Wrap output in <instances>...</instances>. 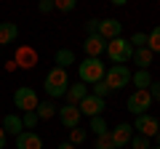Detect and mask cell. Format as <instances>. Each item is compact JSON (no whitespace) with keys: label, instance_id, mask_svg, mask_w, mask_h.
<instances>
[{"label":"cell","instance_id":"cb8c5ba5","mask_svg":"<svg viewBox=\"0 0 160 149\" xmlns=\"http://www.w3.org/2000/svg\"><path fill=\"white\" fill-rule=\"evenodd\" d=\"M91 131L96 136H102V133H109V125L104 123V117H91Z\"/></svg>","mask_w":160,"mask_h":149},{"label":"cell","instance_id":"4dcf8cb0","mask_svg":"<svg viewBox=\"0 0 160 149\" xmlns=\"http://www.w3.org/2000/svg\"><path fill=\"white\" fill-rule=\"evenodd\" d=\"M149 96H152V101H160V80H152V85L147 88Z\"/></svg>","mask_w":160,"mask_h":149},{"label":"cell","instance_id":"9c48e42d","mask_svg":"<svg viewBox=\"0 0 160 149\" xmlns=\"http://www.w3.org/2000/svg\"><path fill=\"white\" fill-rule=\"evenodd\" d=\"M78 109H80V115H86V117H102V112H104V99L88 93V96L78 104Z\"/></svg>","mask_w":160,"mask_h":149},{"label":"cell","instance_id":"83f0119b","mask_svg":"<svg viewBox=\"0 0 160 149\" xmlns=\"http://www.w3.org/2000/svg\"><path fill=\"white\" fill-rule=\"evenodd\" d=\"M91 93H93V96H99V99H104V96H107V93H109V85H107V83H93V88H91Z\"/></svg>","mask_w":160,"mask_h":149},{"label":"cell","instance_id":"30bf717a","mask_svg":"<svg viewBox=\"0 0 160 149\" xmlns=\"http://www.w3.org/2000/svg\"><path fill=\"white\" fill-rule=\"evenodd\" d=\"M120 32H123V24L118 22V19H99V37L102 40H115V37H120Z\"/></svg>","mask_w":160,"mask_h":149},{"label":"cell","instance_id":"d6986e66","mask_svg":"<svg viewBox=\"0 0 160 149\" xmlns=\"http://www.w3.org/2000/svg\"><path fill=\"white\" fill-rule=\"evenodd\" d=\"M131 83L136 85V91H147L152 85V74L149 69H139V72H131Z\"/></svg>","mask_w":160,"mask_h":149},{"label":"cell","instance_id":"6da1fadb","mask_svg":"<svg viewBox=\"0 0 160 149\" xmlns=\"http://www.w3.org/2000/svg\"><path fill=\"white\" fill-rule=\"evenodd\" d=\"M43 88H46V96L48 99H62L67 96V88H69V74L67 69L62 67H51L46 74V80H43Z\"/></svg>","mask_w":160,"mask_h":149},{"label":"cell","instance_id":"ffe728a7","mask_svg":"<svg viewBox=\"0 0 160 149\" xmlns=\"http://www.w3.org/2000/svg\"><path fill=\"white\" fill-rule=\"evenodd\" d=\"M56 104H53V101H48V99H46V101H40L38 104V109H35V115H38V120H51V117L53 115H56Z\"/></svg>","mask_w":160,"mask_h":149},{"label":"cell","instance_id":"f546056e","mask_svg":"<svg viewBox=\"0 0 160 149\" xmlns=\"http://www.w3.org/2000/svg\"><path fill=\"white\" fill-rule=\"evenodd\" d=\"M131 147H133V149H149V138H144V136H139V133H133Z\"/></svg>","mask_w":160,"mask_h":149},{"label":"cell","instance_id":"44dd1931","mask_svg":"<svg viewBox=\"0 0 160 149\" xmlns=\"http://www.w3.org/2000/svg\"><path fill=\"white\" fill-rule=\"evenodd\" d=\"M69 64H75V53L69 51V48H59V51H56V67L67 69Z\"/></svg>","mask_w":160,"mask_h":149},{"label":"cell","instance_id":"3957f363","mask_svg":"<svg viewBox=\"0 0 160 149\" xmlns=\"http://www.w3.org/2000/svg\"><path fill=\"white\" fill-rule=\"evenodd\" d=\"M104 51H107V56L112 59V64H128V61H131L133 48H131V43H128L126 37H115V40L107 43Z\"/></svg>","mask_w":160,"mask_h":149},{"label":"cell","instance_id":"d6a6232c","mask_svg":"<svg viewBox=\"0 0 160 149\" xmlns=\"http://www.w3.org/2000/svg\"><path fill=\"white\" fill-rule=\"evenodd\" d=\"M38 11H40V13H51V11H53V0H40Z\"/></svg>","mask_w":160,"mask_h":149},{"label":"cell","instance_id":"ba28073f","mask_svg":"<svg viewBox=\"0 0 160 149\" xmlns=\"http://www.w3.org/2000/svg\"><path fill=\"white\" fill-rule=\"evenodd\" d=\"M109 136H112L115 149H123V147H128L131 138H133V125L131 123H118V125L109 131Z\"/></svg>","mask_w":160,"mask_h":149},{"label":"cell","instance_id":"d590c367","mask_svg":"<svg viewBox=\"0 0 160 149\" xmlns=\"http://www.w3.org/2000/svg\"><path fill=\"white\" fill-rule=\"evenodd\" d=\"M155 147H160V131H158V136H155Z\"/></svg>","mask_w":160,"mask_h":149},{"label":"cell","instance_id":"7a4b0ae2","mask_svg":"<svg viewBox=\"0 0 160 149\" xmlns=\"http://www.w3.org/2000/svg\"><path fill=\"white\" fill-rule=\"evenodd\" d=\"M104 72H107V67H104L99 59H86V61L78 64V74H80V83H83V85L102 83L104 80Z\"/></svg>","mask_w":160,"mask_h":149},{"label":"cell","instance_id":"f1b7e54d","mask_svg":"<svg viewBox=\"0 0 160 149\" xmlns=\"http://www.w3.org/2000/svg\"><path fill=\"white\" fill-rule=\"evenodd\" d=\"M22 125L27 128V131L35 128V125H38V115H35V112H24V115H22Z\"/></svg>","mask_w":160,"mask_h":149},{"label":"cell","instance_id":"52a82bcc","mask_svg":"<svg viewBox=\"0 0 160 149\" xmlns=\"http://www.w3.org/2000/svg\"><path fill=\"white\" fill-rule=\"evenodd\" d=\"M149 107H152V96H149V91H133L131 96H128V112L131 115H147Z\"/></svg>","mask_w":160,"mask_h":149},{"label":"cell","instance_id":"1f68e13d","mask_svg":"<svg viewBox=\"0 0 160 149\" xmlns=\"http://www.w3.org/2000/svg\"><path fill=\"white\" fill-rule=\"evenodd\" d=\"M86 32H88V37L99 32V19H88V22H86Z\"/></svg>","mask_w":160,"mask_h":149},{"label":"cell","instance_id":"8992f818","mask_svg":"<svg viewBox=\"0 0 160 149\" xmlns=\"http://www.w3.org/2000/svg\"><path fill=\"white\" fill-rule=\"evenodd\" d=\"M133 131L139 133V136H144V138H155L158 136V131H160V117H155V115H139L136 120H133Z\"/></svg>","mask_w":160,"mask_h":149},{"label":"cell","instance_id":"8d00e7d4","mask_svg":"<svg viewBox=\"0 0 160 149\" xmlns=\"http://www.w3.org/2000/svg\"><path fill=\"white\" fill-rule=\"evenodd\" d=\"M149 149H160V147H149Z\"/></svg>","mask_w":160,"mask_h":149},{"label":"cell","instance_id":"484cf974","mask_svg":"<svg viewBox=\"0 0 160 149\" xmlns=\"http://www.w3.org/2000/svg\"><path fill=\"white\" fill-rule=\"evenodd\" d=\"M75 0H53V8H59V11H64V13H69V11H75Z\"/></svg>","mask_w":160,"mask_h":149},{"label":"cell","instance_id":"ac0fdd59","mask_svg":"<svg viewBox=\"0 0 160 149\" xmlns=\"http://www.w3.org/2000/svg\"><path fill=\"white\" fill-rule=\"evenodd\" d=\"M0 128H3L8 136H19V133L24 131L22 117H19V115H6V117H3V123H0Z\"/></svg>","mask_w":160,"mask_h":149},{"label":"cell","instance_id":"277c9868","mask_svg":"<svg viewBox=\"0 0 160 149\" xmlns=\"http://www.w3.org/2000/svg\"><path fill=\"white\" fill-rule=\"evenodd\" d=\"M104 83L109 85V91H120L131 83V69L126 64H112V67L104 72Z\"/></svg>","mask_w":160,"mask_h":149},{"label":"cell","instance_id":"e0dca14e","mask_svg":"<svg viewBox=\"0 0 160 149\" xmlns=\"http://www.w3.org/2000/svg\"><path fill=\"white\" fill-rule=\"evenodd\" d=\"M19 37V27L13 22H0V48L8 46V43H13Z\"/></svg>","mask_w":160,"mask_h":149},{"label":"cell","instance_id":"836d02e7","mask_svg":"<svg viewBox=\"0 0 160 149\" xmlns=\"http://www.w3.org/2000/svg\"><path fill=\"white\" fill-rule=\"evenodd\" d=\"M6 136H8V133L0 128V149H6Z\"/></svg>","mask_w":160,"mask_h":149},{"label":"cell","instance_id":"603a6c76","mask_svg":"<svg viewBox=\"0 0 160 149\" xmlns=\"http://www.w3.org/2000/svg\"><path fill=\"white\" fill-rule=\"evenodd\" d=\"M86 136H88V133H86V128H72V131H69V144H72V147H78V144H83V141H86Z\"/></svg>","mask_w":160,"mask_h":149},{"label":"cell","instance_id":"d4e9b609","mask_svg":"<svg viewBox=\"0 0 160 149\" xmlns=\"http://www.w3.org/2000/svg\"><path fill=\"white\" fill-rule=\"evenodd\" d=\"M96 149H115L112 136H109V133H102V136H96Z\"/></svg>","mask_w":160,"mask_h":149},{"label":"cell","instance_id":"4316f807","mask_svg":"<svg viewBox=\"0 0 160 149\" xmlns=\"http://www.w3.org/2000/svg\"><path fill=\"white\" fill-rule=\"evenodd\" d=\"M128 43H131V48H144V46H147V35H144V32H133V37Z\"/></svg>","mask_w":160,"mask_h":149},{"label":"cell","instance_id":"74e56055","mask_svg":"<svg viewBox=\"0 0 160 149\" xmlns=\"http://www.w3.org/2000/svg\"><path fill=\"white\" fill-rule=\"evenodd\" d=\"M0 51H3V48H0Z\"/></svg>","mask_w":160,"mask_h":149},{"label":"cell","instance_id":"2e32d148","mask_svg":"<svg viewBox=\"0 0 160 149\" xmlns=\"http://www.w3.org/2000/svg\"><path fill=\"white\" fill-rule=\"evenodd\" d=\"M131 59H133V64H136L139 69H149V64H152V59H155V53L149 51L147 46H144V48H133V53H131Z\"/></svg>","mask_w":160,"mask_h":149},{"label":"cell","instance_id":"9a60e30c","mask_svg":"<svg viewBox=\"0 0 160 149\" xmlns=\"http://www.w3.org/2000/svg\"><path fill=\"white\" fill-rule=\"evenodd\" d=\"M86 96H88V85H83V83H69V88H67V104H75V107H78Z\"/></svg>","mask_w":160,"mask_h":149},{"label":"cell","instance_id":"5b68a950","mask_svg":"<svg viewBox=\"0 0 160 149\" xmlns=\"http://www.w3.org/2000/svg\"><path fill=\"white\" fill-rule=\"evenodd\" d=\"M13 104L22 109V115H24V112H35V109H38L40 99H38V93H35L29 85H22V88L13 91Z\"/></svg>","mask_w":160,"mask_h":149},{"label":"cell","instance_id":"4fadbf2b","mask_svg":"<svg viewBox=\"0 0 160 149\" xmlns=\"http://www.w3.org/2000/svg\"><path fill=\"white\" fill-rule=\"evenodd\" d=\"M13 64H16V67H22V69H32L35 64H38V53H35V48H29V46L19 48Z\"/></svg>","mask_w":160,"mask_h":149},{"label":"cell","instance_id":"5bb4252c","mask_svg":"<svg viewBox=\"0 0 160 149\" xmlns=\"http://www.w3.org/2000/svg\"><path fill=\"white\" fill-rule=\"evenodd\" d=\"M104 48H107V40H102L99 35H91V37H86V43H83V51L88 53V59H99L104 53Z\"/></svg>","mask_w":160,"mask_h":149},{"label":"cell","instance_id":"7c38bea8","mask_svg":"<svg viewBox=\"0 0 160 149\" xmlns=\"http://www.w3.org/2000/svg\"><path fill=\"white\" fill-rule=\"evenodd\" d=\"M16 149H43V138L35 131H22L16 136Z\"/></svg>","mask_w":160,"mask_h":149},{"label":"cell","instance_id":"7402d4cb","mask_svg":"<svg viewBox=\"0 0 160 149\" xmlns=\"http://www.w3.org/2000/svg\"><path fill=\"white\" fill-rule=\"evenodd\" d=\"M147 48L152 53H160V27H155L152 32L147 35Z\"/></svg>","mask_w":160,"mask_h":149},{"label":"cell","instance_id":"e575fe53","mask_svg":"<svg viewBox=\"0 0 160 149\" xmlns=\"http://www.w3.org/2000/svg\"><path fill=\"white\" fill-rule=\"evenodd\" d=\"M56 149H75V147H72V144H69V141H62V144H59Z\"/></svg>","mask_w":160,"mask_h":149},{"label":"cell","instance_id":"8fae6325","mask_svg":"<svg viewBox=\"0 0 160 149\" xmlns=\"http://www.w3.org/2000/svg\"><path fill=\"white\" fill-rule=\"evenodd\" d=\"M56 115H59V120H62V125L69 128V131H72V128H78L80 117H83V115H80V109L75 107V104H64V107H59Z\"/></svg>","mask_w":160,"mask_h":149}]
</instances>
